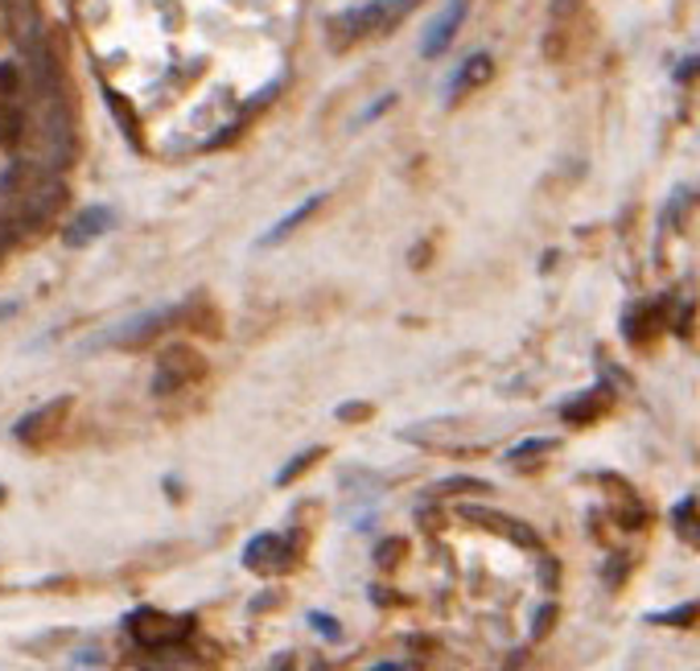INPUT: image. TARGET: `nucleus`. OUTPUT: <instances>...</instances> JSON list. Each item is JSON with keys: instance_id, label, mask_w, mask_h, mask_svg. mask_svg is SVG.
Instances as JSON below:
<instances>
[{"instance_id": "1", "label": "nucleus", "mask_w": 700, "mask_h": 671, "mask_svg": "<svg viewBox=\"0 0 700 671\" xmlns=\"http://www.w3.org/2000/svg\"><path fill=\"white\" fill-rule=\"evenodd\" d=\"M30 59V91L21 100V112H25V124H21V136L30 141V157L38 165H50V169H66L79 153V132H74V112L71 100L62 91L59 66L45 54L42 45L25 50Z\"/></svg>"}, {"instance_id": "2", "label": "nucleus", "mask_w": 700, "mask_h": 671, "mask_svg": "<svg viewBox=\"0 0 700 671\" xmlns=\"http://www.w3.org/2000/svg\"><path fill=\"white\" fill-rule=\"evenodd\" d=\"M66 182L59 169L38 165V161H17L0 177V215L25 231L50 227L66 206Z\"/></svg>"}, {"instance_id": "3", "label": "nucleus", "mask_w": 700, "mask_h": 671, "mask_svg": "<svg viewBox=\"0 0 700 671\" xmlns=\"http://www.w3.org/2000/svg\"><path fill=\"white\" fill-rule=\"evenodd\" d=\"M421 0H367L359 9H347L326 21V33L334 45H359L367 38H380V33H392L404 17L416 9Z\"/></svg>"}, {"instance_id": "4", "label": "nucleus", "mask_w": 700, "mask_h": 671, "mask_svg": "<svg viewBox=\"0 0 700 671\" xmlns=\"http://www.w3.org/2000/svg\"><path fill=\"white\" fill-rule=\"evenodd\" d=\"M124 627H128V634L136 642H145L148 651H161V647H177V642L191 639L194 618L191 613L177 618V613H161L153 606H141V610H132L124 618Z\"/></svg>"}, {"instance_id": "5", "label": "nucleus", "mask_w": 700, "mask_h": 671, "mask_svg": "<svg viewBox=\"0 0 700 671\" xmlns=\"http://www.w3.org/2000/svg\"><path fill=\"white\" fill-rule=\"evenodd\" d=\"M203 375V359L191 351V347H174V351L165 354L157 363V375H153V392L157 395H174L182 392L191 380Z\"/></svg>"}, {"instance_id": "6", "label": "nucleus", "mask_w": 700, "mask_h": 671, "mask_svg": "<svg viewBox=\"0 0 700 671\" xmlns=\"http://www.w3.org/2000/svg\"><path fill=\"white\" fill-rule=\"evenodd\" d=\"M292 556H297V548H292L289 536L264 531V536H256V540L244 548V565L256 572H285L292 565Z\"/></svg>"}, {"instance_id": "7", "label": "nucleus", "mask_w": 700, "mask_h": 671, "mask_svg": "<svg viewBox=\"0 0 700 671\" xmlns=\"http://www.w3.org/2000/svg\"><path fill=\"white\" fill-rule=\"evenodd\" d=\"M182 313H186V306H157V309H148V313H141V318L124 321L112 342H120V347H136V342H148V338H157L161 330H169V326H174Z\"/></svg>"}, {"instance_id": "8", "label": "nucleus", "mask_w": 700, "mask_h": 671, "mask_svg": "<svg viewBox=\"0 0 700 671\" xmlns=\"http://www.w3.org/2000/svg\"><path fill=\"white\" fill-rule=\"evenodd\" d=\"M462 21H466V0H450V4H445L433 21H429V30H424V42H421L424 59H437V54H445L450 42L457 38V30H462Z\"/></svg>"}, {"instance_id": "9", "label": "nucleus", "mask_w": 700, "mask_h": 671, "mask_svg": "<svg viewBox=\"0 0 700 671\" xmlns=\"http://www.w3.org/2000/svg\"><path fill=\"white\" fill-rule=\"evenodd\" d=\"M4 17L21 50L42 45V0H4Z\"/></svg>"}, {"instance_id": "10", "label": "nucleus", "mask_w": 700, "mask_h": 671, "mask_svg": "<svg viewBox=\"0 0 700 671\" xmlns=\"http://www.w3.org/2000/svg\"><path fill=\"white\" fill-rule=\"evenodd\" d=\"M326 198H330V194H326V190L309 194L306 203H297V206H292V210H289V215H285V219H277V223H272V227H268V231L260 235V244H256V248H277V244H285V239H289V235L297 231L301 223L313 219V215H318V206L326 203Z\"/></svg>"}, {"instance_id": "11", "label": "nucleus", "mask_w": 700, "mask_h": 671, "mask_svg": "<svg viewBox=\"0 0 700 671\" xmlns=\"http://www.w3.org/2000/svg\"><path fill=\"white\" fill-rule=\"evenodd\" d=\"M491 74H495V59H491V54H470V59L457 66V74L450 79V91H445V100L457 103L462 95H470L474 87L491 83Z\"/></svg>"}, {"instance_id": "12", "label": "nucleus", "mask_w": 700, "mask_h": 671, "mask_svg": "<svg viewBox=\"0 0 700 671\" xmlns=\"http://www.w3.org/2000/svg\"><path fill=\"white\" fill-rule=\"evenodd\" d=\"M112 227V210L107 206H83L79 219L66 227V244H91Z\"/></svg>"}, {"instance_id": "13", "label": "nucleus", "mask_w": 700, "mask_h": 671, "mask_svg": "<svg viewBox=\"0 0 700 671\" xmlns=\"http://www.w3.org/2000/svg\"><path fill=\"white\" fill-rule=\"evenodd\" d=\"M462 515H466V519H474V524H486V527H498V531H507L511 540L536 544V531H532L527 524H515V519H507V515L482 512V507H462Z\"/></svg>"}, {"instance_id": "14", "label": "nucleus", "mask_w": 700, "mask_h": 671, "mask_svg": "<svg viewBox=\"0 0 700 671\" xmlns=\"http://www.w3.org/2000/svg\"><path fill=\"white\" fill-rule=\"evenodd\" d=\"M21 124H25L21 100H17V95H0V148L21 141Z\"/></svg>"}, {"instance_id": "15", "label": "nucleus", "mask_w": 700, "mask_h": 671, "mask_svg": "<svg viewBox=\"0 0 700 671\" xmlns=\"http://www.w3.org/2000/svg\"><path fill=\"white\" fill-rule=\"evenodd\" d=\"M66 404H71V400H54L50 409H33L25 421H17L13 437L17 441H33V433H38V429H45V424L54 421V416H62V412H66Z\"/></svg>"}, {"instance_id": "16", "label": "nucleus", "mask_w": 700, "mask_h": 671, "mask_svg": "<svg viewBox=\"0 0 700 671\" xmlns=\"http://www.w3.org/2000/svg\"><path fill=\"white\" fill-rule=\"evenodd\" d=\"M103 100H107V107H112V112H116L120 128L128 132L132 148H145V141H141V128H136V120H132V112H128V100H124V95H116V91H112V87L103 91Z\"/></svg>"}, {"instance_id": "17", "label": "nucleus", "mask_w": 700, "mask_h": 671, "mask_svg": "<svg viewBox=\"0 0 700 671\" xmlns=\"http://www.w3.org/2000/svg\"><path fill=\"white\" fill-rule=\"evenodd\" d=\"M409 553V540L404 536H383L375 544V569H395V560Z\"/></svg>"}, {"instance_id": "18", "label": "nucleus", "mask_w": 700, "mask_h": 671, "mask_svg": "<svg viewBox=\"0 0 700 671\" xmlns=\"http://www.w3.org/2000/svg\"><path fill=\"white\" fill-rule=\"evenodd\" d=\"M318 457H321V445H313V450H301V453H297V457L289 462V466H285V469L277 474V486H289V482L297 478V474H306V466H313Z\"/></svg>"}, {"instance_id": "19", "label": "nucleus", "mask_w": 700, "mask_h": 671, "mask_svg": "<svg viewBox=\"0 0 700 671\" xmlns=\"http://www.w3.org/2000/svg\"><path fill=\"white\" fill-rule=\"evenodd\" d=\"M309 627L321 630L326 639H342V622H338V618H330V613H321V610L309 613Z\"/></svg>"}, {"instance_id": "20", "label": "nucleus", "mask_w": 700, "mask_h": 671, "mask_svg": "<svg viewBox=\"0 0 700 671\" xmlns=\"http://www.w3.org/2000/svg\"><path fill=\"white\" fill-rule=\"evenodd\" d=\"M466 491H486V486L474 478H450L441 482V486H433V495H466Z\"/></svg>"}, {"instance_id": "21", "label": "nucleus", "mask_w": 700, "mask_h": 671, "mask_svg": "<svg viewBox=\"0 0 700 671\" xmlns=\"http://www.w3.org/2000/svg\"><path fill=\"white\" fill-rule=\"evenodd\" d=\"M553 450V441H524V445H515L507 453V462H524V457H536V453H548Z\"/></svg>"}, {"instance_id": "22", "label": "nucleus", "mask_w": 700, "mask_h": 671, "mask_svg": "<svg viewBox=\"0 0 700 671\" xmlns=\"http://www.w3.org/2000/svg\"><path fill=\"white\" fill-rule=\"evenodd\" d=\"M585 0H553V21H573V17H581Z\"/></svg>"}, {"instance_id": "23", "label": "nucleus", "mask_w": 700, "mask_h": 671, "mask_svg": "<svg viewBox=\"0 0 700 671\" xmlns=\"http://www.w3.org/2000/svg\"><path fill=\"white\" fill-rule=\"evenodd\" d=\"M700 613V606H680V610H671V613H651V622H692Z\"/></svg>"}, {"instance_id": "24", "label": "nucleus", "mask_w": 700, "mask_h": 671, "mask_svg": "<svg viewBox=\"0 0 700 671\" xmlns=\"http://www.w3.org/2000/svg\"><path fill=\"white\" fill-rule=\"evenodd\" d=\"M363 416H371V404H363V400H350L338 409V421H363Z\"/></svg>"}, {"instance_id": "25", "label": "nucleus", "mask_w": 700, "mask_h": 671, "mask_svg": "<svg viewBox=\"0 0 700 671\" xmlns=\"http://www.w3.org/2000/svg\"><path fill=\"white\" fill-rule=\"evenodd\" d=\"M553 618H556V606H553V601H548V606H544V610L536 613V622H532V634L541 639L544 630H548V622H553Z\"/></svg>"}, {"instance_id": "26", "label": "nucleus", "mask_w": 700, "mask_h": 671, "mask_svg": "<svg viewBox=\"0 0 700 671\" xmlns=\"http://www.w3.org/2000/svg\"><path fill=\"white\" fill-rule=\"evenodd\" d=\"M9 248H13V223L0 215V260L9 256Z\"/></svg>"}, {"instance_id": "27", "label": "nucleus", "mask_w": 700, "mask_h": 671, "mask_svg": "<svg viewBox=\"0 0 700 671\" xmlns=\"http://www.w3.org/2000/svg\"><path fill=\"white\" fill-rule=\"evenodd\" d=\"M268 606H272V593H260V598L251 601V610L260 613V610H268Z\"/></svg>"}, {"instance_id": "28", "label": "nucleus", "mask_w": 700, "mask_h": 671, "mask_svg": "<svg viewBox=\"0 0 700 671\" xmlns=\"http://www.w3.org/2000/svg\"><path fill=\"white\" fill-rule=\"evenodd\" d=\"M371 671H412L409 663H375Z\"/></svg>"}, {"instance_id": "29", "label": "nucleus", "mask_w": 700, "mask_h": 671, "mask_svg": "<svg viewBox=\"0 0 700 671\" xmlns=\"http://www.w3.org/2000/svg\"><path fill=\"white\" fill-rule=\"evenodd\" d=\"M13 301H0V321H4V318H13Z\"/></svg>"}, {"instance_id": "30", "label": "nucleus", "mask_w": 700, "mask_h": 671, "mask_svg": "<svg viewBox=\"0 0 700 671\" xmlns=\"http://www.w3.org/2000/svg\"><path fill=\"white\" fill-rule=\"evenodd\" d=\"M289 663H292V655H280L277 663H272V671H289Z\"/></svg>"}, {"instance_id": "31", "label": "nucleus", "mask_w": 700, "mask_h": 671, "mask_svg": "<svg viewBox=\"0 0 700 671\" xmlns=\"http://www.w3.org/2000/svg\"><path fill=\"white\" fill-rule=\"evenodd\" d=\"M0 503H4V486H0Z\"/></svg>"}, {"instance_id": "32", "label": "nucleus", "mask_w": 700, "mask_h": 671, "mask_svg": "<svg viewBox=\"0 0 700 671\" xmlns=\"http://www.w3.org/2000/svg\"><path fill=\"white\" fill-rule=\"evenodd\" d=\"M313 671H326V668H321V663H318V668H313Z\"/></svg>"}]
</instances>
